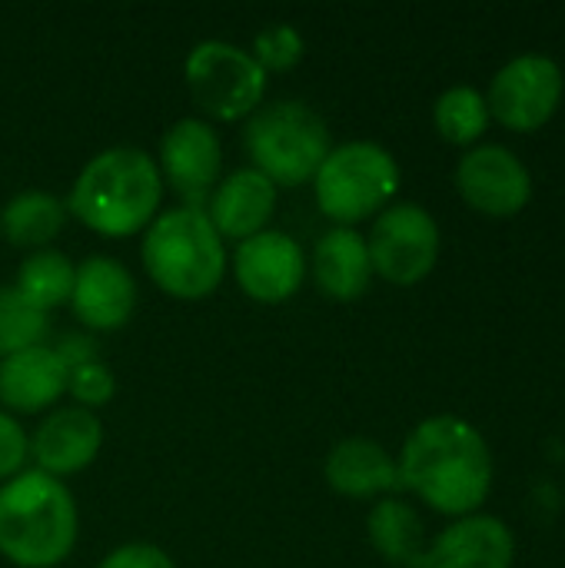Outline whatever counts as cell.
Segmentation results:
<instances>
[{
    "instance_id": "obj_1",
    "label": "cell",
    "mask_w": 565,
    "mask_h": 568,
    "mask_svg": "<svg viewBox=\"0 0 565 568\" xmlns=\"http://www.w3.org/2000/svg\"><path fill=\"white\" fill-rule=\"evenodd\" d=\"M400 489L450 519L480 513L493 493V453L486 436L463 416H430L406 436L400 459Z\"/></svg>"
},
{
    "instance_id": "obj_2",
    "label": "cell",
    "mask_w": 565,
    "mask_h": 568,
    "mask_svg": "<svg viewBox=\"0 0 565 568\" xmlns=\"http://www.w3.org/2000/svg\"><path fill=\"white\" fill-rule=\"evenodd\" d=\"M63 203L67 213L90 233L127 240L143 233L160 216L163 176L147 150L107 146L83 163Z\"/></svg>"
},
{
    "instance_id": "obj_3",
    "label": "cell",
    "mask_w": 565,
    "mask_h": 568,
    "mask_svg": "<svg viewBox=\"0 0 565 568\" xmlns=\"http://www.w3.org/2000/svg\"><path fill=\"white\" fill-rule=\"evenodd\" d=\"M80 532L77 499L63 479L23 469L0 486V556L17 568H57Z\"/></svg>"
},
{
    "instance_id": "obj_4",
    "label": "cell",
    "mask_w": 565,
    "mask_h": 568,
    "mask_svg": "<svg viewBox=\"0 0 565 568\" xmlns=\"http://www.w3.org/2000/svg\"><path fill=\"white\" fill-rule=\"evenodd\" d=\"M140 260L153 286L183 303L213 296L230 270L220 233L196 206L163 210L143 230Z\"/></svg>"
},
{
    "instance_id": "obj_5",
    "label": "cell",
    "mask_w": 565,
    "mask_h": 568,
    "mask_svg": "<svg viewBox=\"0 0 565 568\" xmlns=\"http://www.w3.org/2000/svg\"><path fill=\"white\" fill-rule=\"evenodd\" d=\"M243 146L250 166L263 173L276 190L306 186L333 150L326 120L303 100L263 103L243 126Z\"/></svg>"
},
{
    "instance_id": "obj_6",
    "label": "cell",
    "mask_w": 565,
    "mask_h": 568,
    "mask_svg": "<svg viewBox=\"0 0 565 568\" xmlns=\"http://www.w3.org/2000/svg\"><path fill=\"white\" fill-rule=\"evenodd\" d=\"M400 180V163L383 143L350 140L326 153L313 176V196L326 220L356 230V223L376 220L393 206Z\"/></svg>"
},
{
    "instance_id": "obj_7",
    "label": "cell",
    "mask_w": 565,
    "mask_h": 568,
    "mask_svg": "<svg viewBox=\"0 0 565 568\" xmlns=\"http://www.w3.org/2000/svg\"><path fill=\"white\" fill-rule=\"evenodd\" d=\"M190 100L200 113L220 123L253 116L266 97V73L250 50L230 40H200L183 63Z\"/></svg>"
},
{
    "instance_id": "obj_8",
    "label": "cell",
    "mask_w": 565,
    "mask_h": 568,
    "mask_svg": "<svg viewBox=\"0 0 565 568\" xmlns=\"http://www.w3.org/2000/svg\"><path fill=\"white\" fill-rule=\"evenodd\" d=\"M366 250L373 276L393 286H416L440 263V223L420 203H393L373 220Z\"/></svg>"
},
{
    "instance_id": "obj_9",
    "label": "cell",
    "mask_w": 565,
    "mask_h": 568,
    "mask_svg": "<svg viewBox=\"0 0 565 568\" xmlns=\"http://www.w3.org/2000/svg\"><path fill=\"white\" fill-rule=\"evenodd\" d=\"M563 67L546 53H519L503 63L486 90L490 116L516 133L543 130L563 103Z\"/></svg>"
},
{
    "instance_id": "obj_10",
    "label": "cell",
    "mask_w": 565,
    "mask_h": 568,
    "mask_svg": "<svg viewBox=\"0 0 565 568\" xmlns=\"http://www.w3.org/2000/svg\"><path fill=\"white\" fill-rule=\"evenodd\" d=\"M463 203L490 220H509L533 200V173L503 143H476L456 166Z\"/></svg>"
},
{
    "instance_id": "obj_11",
    "label": "cell",
    "mask_w": 565,
    "mask_h": 568,
    "mask_svg": "<svg viewBox=\"0 0 565 568\" xmlns=\"http://www.w3.org/2000/svg\"><path fill=\"white\" fill-rule=\"evenodd\" d=\"M153 160L160 166L163 183L183 200V206H196V210L206 206V200L216 190L220 173H223L220 136H216L213 123H206L203 116L176 120L163 133L160 153Z\"/></svg>"
},
{
    "instance_id": "obj_12",
    "label": "cell",
    "mask_w": 565,
    "mask_h": 568,
    "mask_svg": "<svg viewBox=\"0 0 565 568\" xmlns=\"http://www.w3.org/2000/svg\"><path fill=\"white\" fill-rule=\"evenodd\" d=\"M230 270H233L236 286L250 300L276 306L300 293L306 280V256H303V246L290 233L270 226L236 243L230 256Z\"/></svg>"
},
{
    "instance_id": "obj_13",
    "label": "cell",
    "mask_w": 565,
    "mask_h": 568,
    "mask_svg": "<svg viewBox=\"0 0 565 568\" xmlns=\"http://www.w3.org/2000/svg\"><path fill=\"white\" fill-rule=\"evenodd\" d=\"M70 310L93 333L123 329L137 310L133 273L113 256H87L83 263H77Z\"/></svg>"
},
{
    "instance_id": "obj_14",
    "label": "cell",
    "mask_w": 565,
    "mask_h": 568,
    "mask_svg": "<svg viewBox=\"0 0 565 568\" xmlns=\"http://www.w3.org/2000/svg\"><path fill=\"white\" fill-rule=\"evenodd\" d=\"M103 449V423L97 413L80 406H57L30 436L33 469L67 479L83 473Z\"/></svg>"
},
{
    "instance_id": "obj_15",
    "label": "cell",
    "mask_w": 565,
    "mask_h": 568,
    "mask_svg": "<svg viewBox=\"0 0 565 568\" xmlns=\"http://www.w3.org/2000/svg\"><path fill=\"white\" fill-rule=\"evenodd\" d=\"M516 539L496 516L473 513L453 519L436 539H430L423 568H513Z\"/></svg>"
},
{
    "instance_id": "obj_16",
    "label": "cell",
    "mask_w": 565,
    "mask_h": 568,
    "mask_svg": "<svg viewBox=\"0 0 565 568\" xmlns=\"http://www.w3.org/2000/svg\"><path fill=\"white\" fill-rule=\"evenodd\" d=\"M276 193L280 190L263 173H256L253 166H243L216 183L203 213L210 216L220 240L243 243L270 230V220L276 213Z\"/></svg>"
},
{
    "instance_id": "obj_17",
    "label": "cell",
    "mask_w": 565,
    "mask_h": 568,
    "mask_svg": "<svg viewBox=\"0 0 565 568\" xmlns=\"http://www.w3.org/2000/svg\"><path fill=\"white\" fill-rule=\"evenodd\" d=\"M67 363L53 346H33L0 359V409L3 413H43L67 393Z\"/></svg>"
},
{
    "instance_id": "obj_18",
    "label": "cell",
    "mask_w": 565,
    "mask_h": 568,
    "mask_svg": "<svg viewBox=\"0 0 565 568\" xmlns=\"http://www.w3.org/2000/svg\"><path fill=\"white\" fill-rule=\"evenodd\" d=\"M306 273H313V283L326 300L356 303L360 296H366V290L373 283V263H370L366 236L356 233L353 226L326 230L313 246Z\"/></svg>"
},
{
    "instance_id": "obj_19",
    "label": "cell",
    "mask_w": 565,
    "mask_h": 568,
    "mask_svg": "<svg viewBox=\"0 0 565 568\" xmlns=\"http://www.w3.org/2000/svg\"><path fill=\"white\" fill-rule=\"evenodd\" d=\"M323 479L336 496L346 499H386L400 489L396 459L366 436L340 439L323 463Z\"/></svg>"
},
{
    "instance_id": "obj_20",
    "label": "cell",
    "mask_w": 565,
    "mask_h": 568,
    "mask_svg": "<svg viewBox=\"0 0 565 568\" xmlns=\"http://www.w3.org/2000/svg\"><path fill=\"white\" fill-rule=\"evenodd\" d=\"M366 536L383 562L396 568H423L430 539L423 532L420 513L410 503L393 496L376 499V506L366 516Z\"/></svg>"
},
{
    "instance_id": "obj_21",
    "label": "cell",
    "mask_w": 565,
    "mask_h": 568,
    "mask_svg": "<svg viewBox=\"0 0 565 568\" xmlns=\"http://www.w3.org/2000/svg\"><path fill=\"white\" fill-rule=\"evenodd\" d=\"M67 203L47 190H23L0 210V236L20 250H50L67 226Z\"/></svg>"
},
{
    "instance_id": "obj_22",
    "label": "cell",
    "mask_w": 565,
    "mask_h": 568,
    "mask_svg": "<svg viewBox=\"0 0 565 568\" xmlns=\"http://www.w3.org/2000/svg\"><path fill=\"white\" fill-rule=\"evenodd\" d=\"M73 276H77V263L60 253V250H37L30 253L20 270H17V283L13 290L40 313H50L57 306L70 303L73 293Z\"/></svg>"
},
{
    "instance_id": "obj_23",
    "label": "cell",
    "mask_w": 565,
    "mask_h": 568,
    "mask_svg": "<svg viewBox=\"0 0 565 568\" xmlns=\"http://www.w3.org/2000/svg\"><path fill=\"white\" fill-rule=\"evenodd\" d=\"M433 123L446 143L473 150L493 123L486 93H480L476 87H466V83L443 90L433 103Z\"/></svg>"
},
{
    "instance_id": "obj_24",
    "label": "cell",
    "mask_w": 565,
    "mask_h": 568,
    "mask_svg": "<svg viewBox=\"0 0 565 568\" xmlns=\"http://www.w3.org/2000/svg\"><path fill=\"white\" fill-rule=\"evenodd\" d=\"M47 329V313L33 310L13 286H0V359L43 346Z\"/></svg>"
},
{
    "instance_id": "obj_25",
    "label": "cell",
    "mask_w": 565,
    "mask_h": 568,
    "mask_svg": "<svg viewBox=\"0 0 565 568\" xmlns=\"http://www.w3.org/2000/svg\"><path fill=\"white\" fill-rule=\"evenodd\" d=\"M253 60L263 67V73H286L303 60V37L290 23H273L256 33L253 40Z\"/></svg>"
},
{
    "instance_id": "obj_26",
    "label": "cell",
    "mask_w": 565,
    "mask_h": 568,
    "mask_svg": "<svg viewBox=\"0 0 565 568\" xmlns=\"http://www.w3.org/2000/svg\"><path fill=\"white\" fill-rule=\"evenodd\" d=\"M67 393L73 396V406L97 413L100 406H107L117 393V379L110 373V366L103 359H90L80 366H70L67 373Z\"/></svg>"
},
{
    "instance_id": "obj_27",
    "label": "cell",
    "mask_w": 565,
    "mask_h": 568,
    "mask_svg": "<svg viewBox=\"0 0 565 568\" xmlns=\"http://www.w3.org/2000/svg\"><path fill=\"white\" fill-rule=\"evenodd\" d=\"M30 459V436L27 429L0 409V486L27 469Z\"/></svg>"
},
{
    "instance_id": "obj_28",
    "label": "cell",
    "mask_w": 565,
    "mask_h": 568,
    "mask_svg": "<svg viewBox=\"0 0 565 568\" xmlns=\"http://www.w3.org/2000/svg\"><path fill=\"white\" fill-rule=\"evenodd\" d=\"M97 568H176L173 559L150 542H127L120 549H113L110 556H103V562Z\"/></svg>"
},
{
    "instance_id": "obj_29",
    "label": "cell",
    "mask_w": 565,
    "mask_h": 568,
    "mask_svg": "<svg viewBox=\"0 0 565 568\" xmlns=\"http://www.w3.org/2000/svg\"><path fill=\"white\" fill-rule=\"evenodd\" d=\"M53 349L60 353V359L67 363V369L70 366H80V363H90V359H100L97 356V343L90 336H63Z\"/></svg>"
}]
</instances>
